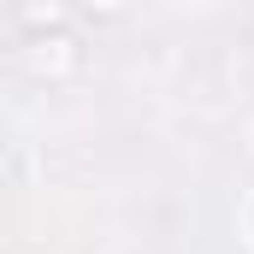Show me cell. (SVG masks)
I'll return each mask as SVG.
<instances>
[{
    "instance_id": "obj_1",
    "label": "cell",
    "mask_w": 254,
    "mask_h": 254,
    "mask_svg": "<svg viewBox=\"0 0 254 254\" xmlns=\"http://www.w3.org/2000/svg\"><path fill=\"white\" fill-rule=\"evenodd\" d=\"M237 225H243V243L254 249V190L243 195V219H237Z\"/></svg>"
}]
</instances>
